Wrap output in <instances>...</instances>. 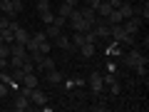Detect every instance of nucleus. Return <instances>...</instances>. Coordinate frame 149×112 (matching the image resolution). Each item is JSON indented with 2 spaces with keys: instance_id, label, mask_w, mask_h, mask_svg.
<instances>
[{
  "instance_id": "nucleus-33",
  "label": "nucleus",
  "mask_w": 149,
  "mask_h": 112,
  "mask_svg": "<svg viewBox=\"0 0 149 112\" xmlns=\"http://www.w3.org/2000/svg\"><path fill=\"white\" fill-rule=\"evenodd\" d=\"M139 3H142V0H139Z\"/></svg>"
},
{
  "instance_id": "nucleus-26",
  "label": "nucleus",
  "mask_w": 149,
  "mask_h": 112,
  "mask_svg": "<svg viewBox=\"0 0 149 112\" xmlns=\"http://www.w3.org/2000/svg\"><path fill=\"white\" fill-rule=\"evenodd\" d=\"M8 25H10V18H8V15H0V30L8 27Z\"/></svg>"
},
{
  "instance_id": "nucleus-13",
  "label": "nucleus",
  "mask_w": 149,
  "mask_h": 112,
  "mask_svg": "<svg viewBox=\"0 0 149 112\" xmlns=\"http://www.w3.org/2000/svg\"><path fill=\"white\" fill-rule=\"evenodd\" d=\"M60 32H62V27H57V25H52V22H50V25H47V27H45V37H47L50 43H52L55 37H57V35H60Z\"/></svg>"
},
{
  "instance_id": "nucleus-21",
  "label": "nucleus",
  "mask_w": 149,
  "mask_h": 112,
  "mask_svg": "<svg viewBox=\"0 0 149 112\" xmlns=\"http://www.w3.org/2000/svg\"><path fill=\"white\" fill-rule=\"evenodd\" d=\"M72 10H74V8H72V5H67V3H65V0H62V5L57 8V13H55V15H62V18H67V15H70V13H72Z\"/></svg>"
},
{
  "instance_id": "nucleus-22",
  "label": "nucleus",
  "mask_w": 149,
  "mask_h": 112,
  "mask_svg": "<svg viewBox=\"0 0 149 112\" xmlns=\"http://www.w3.org/2000/svg\"><path fill=\"white\" fill-rule=\"evenodd\" d=\"M13 80H15V82H22V77H25V70H22V67H13Z\"/></svg>"
},
{
  "instance_id": "nucleus-14",
  "label": "nucleus",
  "mask_w": 149,
  "mask_h": 112,
  "mask_svg": "<svg viewBox=\"0 0 149 112\" xmlns=\"http://www.w3.org/2000/svg\"><path fill=\"white\" fill-rule=\"evenodd\" d=\"M122 20H124V18H122V13H119L117 8H112V13L107 15V22H109V25H119Z\"/></svg>"
},
{
  "instance_id": "nucleus-4",
  "label": "nucleus",
  "mask_w": 149,
  "mask_h": 112,
  "mask_svg": "<svg viewBox=\"0 0 149 112\" xmlns=\"http://www.w3.org/2000/svg\"><path fill=\"white\" fill-rule=\"evenodd\" d=\"M142 25H144V20H142L139 15H132V18H127V20H122V27L129 32V35H137Z\"/></svg>"
},
{
  "instance_id": "nucleus-24",
  "label": "nucleus",
  "mask_w": 149,
  "mask_h": 112,
  "mask_svg": "<svg viewBox=\"0 0 149 112\" xmlns=\"http://www.w3.org/2000/svg\"><path fill=\"white\" fill-rule=\"evenodd\" d=\"M52 25H57V27H62V30H65V25H67V18L55 15V18H52Z\"/></svg>"
},
{
  "instance_id": "nucleus-8",
  "label": "nucleus",
  "mask_w": 149,
  "mask_h": 112,
  "mask_svg": "<svg viewBox=\"0 0 149 112\" xmlns=\"http://www.w3.org/2000/svg\"><path fill=\"white\" fill-rule=\"evenodd\" d=\"M77 10H80V15H82V20H85V22L95 25V20H97V10H92L90 5H82V8H77Z\"/></svg>"
},
{
  "instance_id": "nucleus-27",
  "label": "nucleus",
  "mask_w": 149,
  "mask_h": 112,
  "mask_svg": "<svg viewBox=\"0 0 149 112\" xmlns=\"http://www.w3.org/2000/svg\"><path fill=\"white\" fill-rule=\"evenodd\" d=\"M8 95V85H5V82H3V80H0V100H3V97H5Z\"/></svg>"
},
{
  "instance_id": "nucleus-28",
  "label": "nucleus",
  "mask_w": 149,
  "mask_h": 112,
  "mask_svg": "<svg viewBox=\"0 0 149 112\" xmlns=\"http://www.w3.org/2000/svg\"><path fill=\"white\" fill-rule=\"evenodd\" d=\"M90 110H95V112H102V110H104V102H95V105H92Z\"/></svg>"
},
{
  "instance_id": "nucleus-5",
  "label": "nucleus",
  "mask_w": 149,
  "mask_h": 112,
  "mask_svg": "<svg viewBox=\"0 0 149 112\" xmlns=\"http://www.w3.org/2000/svg\"><path fill=\"white\" fill-rule=\"evenodd\" d=\"M52 43L57 45V48L62 50V52H74V45H72V40H70V37L65 35V32H60V35L52 40Z\"/></svg>"
},
{
  "instance_id": "nucleus-17",
  "label": "nucleus",
  "mask_w": 149,
  "mask_h": 112,
  "mask_svg": "<svg viewBox=\"0 0 149 112\" xmlns=\"http://www.w3.org/2000/svg\"><path fill=\"white\" fill-rule=\"evenodd\" d=\"M117 10L122 13V18H124V20H127V18H132V15H134V5H132V3H122V5H119Z\"/></svg>"
},
{
  "instance_id": "nucleus-12",
  "label": "nucleus",
  "mask_w": 149,
  "mask_h": 112,
  "mask_svg": "<svg viewBox=\"0 0 149 112\" xmlns=\"http://www.w3.org/2000/svg\"><path fill=\"white\" fill-rule=\"evenodd\" d=\"M27 40H30V32H27L25 27H15V40H13V43H22V45H27Z\"/></svg>"
},
{
  "instance_id": "nucleus-23",
  "label": "nucleus",
  "mask_w": 149,
  "mask_h": 112,
  "mask_svg": "<svg viewBox=\"0 0 149 112\" xmlns=\"http://www.w3.org/2000/svg\"><path fill=\"white\" fill-rule=\"evenodd\" d=\"M8 57H10V45L0 43V60H8Z\"/></svg>"
},
{
  "instance_id": "nucleus-18",
  "label": "nucleus",
  "mask_w": 149,
  "mask_h": 112,
  "mask_svg": "<svg viewBox=\"0 0 149 112\" xmlns=\"http://www.w3.org/2000/svg\"><path fill=\"white\" fill-rule=\"evenodd\" d=\"M55 65H57V62H55V60H52V57H50V55H45V57H42V62L37 65V67L42 70V72H47V70H52V67H55Z\"/></svg>"
},
{
  "instance_id": "nucleus-6",
  "label": "nucleus",
  "mask_w": 149,
  "mask_h": 112,
  "mask_svg": "<svg viewBox=\"0 0 149 112\" xmlns=\"http://www.w3.org/2000/svg\"><path fill=\"white\" fill-rule=\"evenodd\" d=\"M62 80H65V75L60 72L57 67H52V70H47V72H45V82H47V85H60Z\"/></svg>"
},
{
  "instance_id": "nucleus-15",
  "label": "nucleus",
  "mask_w": 149,
  "mask_h": 112,
  "mask_svg": "<svg viewBox=\"0 0 149 112\" xmlns=\"http://www.w3.org/2000/svg\"><path fill=\"white\" fill-rule=\"evenodd\" d=\"M37 15H40V20H42L45 25H50V22H52V18H55V13L50 10V8H42V10H37Z\"/></svg>"
},
{
  "instance_id": "nucleus-30",
  "label": "nucleus",
  "mask_w": 149,
  "mask_h": 112,
  "mask_svg": "<svg viewBox=\"0 0 149 112\" xmlns=\"http://www.w3.org/2000/svg\"><path fill=\"white\" fill-rule=\"evenodd\" d=\"M65 3H67V5H72V8H74V5H80V0H65Z\"/></svg>"
},
{
  "instance_id": "nucleus-19",
  "label": "nucleus",
  "mask_w": 149,
  "mask_h": 112,
  "mask_svg": "<svg viewBox=\"0 0 149 112\" xmlns=\"http://www.w3.org/2000/svg\"><path fill=\"white\" fill-rule=\"evenodd\" d=\"M109 13H112V8L107 5V0H102L100 5H97V15H100V18H107Z\"/></svg>"
},
{
  "instance_id": "nucleus-1",
  "label": "nucleus",
  "mask_w": 149,
  "mask_h": 112,
  "mask_svg": "<svg viewBox=\"0 0 149 112\" xmlns=\"http://www.w3.org/2000/svg\"><path fill=\"white\" fill-rule=\"evenodd\" d=\"M25 48H27V52H32V50H40V52L47 55L52 45H50V40L45 37V32H37V35H30V40H27Z\"/></svg>"
},
{
  "instance_id": "nucleus-32",
  "label": "nucleus",
  "mask_w": 149,
  "mask_h": 112,
  "mask_svg": "<svg viewBox=\"0 0 149 112\" xmlns=\"http://www.w3.org/2000/svg\"><path fill=\"white\" fill-rule=\"evenodd\" d=\"M80 3H87V0H80Z\"/></svg>"
},
{
  "instance_id": "nucleus-7",
  "label": "nucleus",
  "mask_w": 149,
  "mask_h": 112,
  "mask_svg": "<svg viewBox=\"0 0 149 112\" xmlns=\"http://www.w3.org/2000/svg\"><path fill=\"white\" fill-rule=\"evenodd\" d=\"M30 102H32V105H40V107H45V105H47V95H45L42 90L32 87V92H30Z\"/></svg>"
},
{
  "instance_id": "nucleus-16",
  "label": "nucleus",
  "mask_w": 149,
  "mask_h": 112,
  "mask_svg": "<svg viewBox=\"0 0 149 112\" xmlns=\"http://www.w3.org/2000/svg\"><path fill=\"white\" fill-rule=\"evenodd\" d=\"M95 50H97V45H92V43H85V45L80 48V52H82V57H87V60H90V57H95Z\"/></svg>"
},
{
  "instance_id": "nucleus-20",
  "label": "nucleus",
  "mask_w": 149,
  "mask_h": 112,
  "mask_svg": "<svg viewBox=\"0 0 149 112\" xmlns=\"http://www.w3.org/2000/svg\"><path fill=\"white\" fill-rule=\"evenodd\" d=\"M70 40H72V45H74V48H82V45L87 43V40H85V32H74V35L70 37Z\"/></svg>"
},
{
  "instance_id": "nucleus-29",
  "label": "nucleus",
  "mask_w": 149,
  "mask_h": 112,
  "mask_svg": "<svg viewBox=\"0 0 149 112\" xmlns=\"http://www.w3.org/2000/svg\"><path fill=\"white\" fill-rule=\"evenodd\" d=\"M122 3H124V0H107V5H109V8H119Z\"/></svg>"
},
{
  "instance_id": "nucleus-3",
  "label": "nucleus",
  "mask_w": 149,
  "mask_h": 112,
  "mask_svg": "<svg viewBox=\"0 0 149 112\" xmlns=\"http://www.w3.org/2000/svg\"><path fill=\"white\" fill-rule=\"evenodd\" d=\"M87 85H90V90H92V97H97L102 90H104V80H102V72H92L90 75V80H87Z\"/></svg>"
},
{
  "instance_id": "nucleus-9",
  "label": "nucleus",
  "mask_w": 149,
  "mask_h": 112,
  "mask_svg": "<svg viewBox=\"0 0 149 112\" xmlns=\"http://www.w3.org/2000/svg\"><path fill=\"white\" fill-rule=\"evenodd\" d=\"M32 102H30V97H25V95H20L17 92V97H15V102H13V110H17V112H22V110H27Z\"/></svg>"
},
{
  "instance_id": "nucleus-25",
  "label": "nucleus",
  "mask_w": 149,
  "mask_h": 112,
  "mask_svg": "<svg viewBox=\"0 0 149 112\" xmlns=\"http://www.w3.org/2000/svg\"><path fill=\"white\" fill-rule=\"evenodd\" d=\"M134 70H137V75H139V77H147V62L137 65V67H134Z\"/></svg>"
},
{
  "instance_id": "nucleus-2",
  "label": "nucleus",
  "mask_w": 149,
  "mask_h": 112,
  "mask_svg": "<svg viewBox=\"0 0 149 112\" xmlns=\"http://www.w3.org/2000/svg\"><path fill=\"white\" fill-rule=\"evenodd\" d=\"M142 62H147V55H142L139 52V48L134 45V48H129V52L124 55V67H137V65H142Z\"/></svg>"
},
{
  "instance_id": "nucleus-10",
  "label": "nucleus",
  "mask_w": 149,
  "mask_h": 112,
  "mask_svg": "<svg viewBox=\"0 0 149 112\" xmlns=\"http://www.w3.org/2000/svg\"><path fill=\"white\" fill-rule=\"evenodd\" d=\"M10 55H15V57H27V48L22 43H10Z\"/></svg>"
},
{
  "instance_id": "nucleus-11",
  "label": "nucleus",
  "mask_w": 149,
  "mask_h": 112,
  "mask_svg": "<svg viewBox=\"0 0 149 112\" xmlns=\"http://www.w3.org/2000/svg\"><path fill=\"white\" fill-rule=\"evenodd\" d=\"M20 85H25V87H40V77H37L35 72H27L25 77H22Z\"/></svg>"
},
{
  "instance_id": "nucleus-31",
  "label": "nucleus",
  "mask_w": 149,
  "mask_h": 112,
  "mask_svg": "<svg viewBox=\"0 0 149 112\" xmlns=\"http://www.w3.org/2000/svg\"><path fill=\"white\" fill-rule=\"evenodd\" d=\"M0 43H5V40H3V32H0Z\"/></svg>"
}]
</instances>
